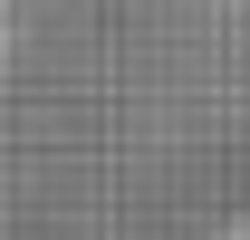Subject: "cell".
Listing matches in <instances>:
<instances>
[{
  "instance_id": "cell-1",
  "label": "cell",
  "mask_w": 250,
  "mask_h": 240,
  "mask_svg": "<svg viewBox=\"0 0 250 240\" xmlns=\"http://www.w3.org/2000/svg\"><path fill=\"white\" fill-rule=\"evenodd\" d=\"M212 240H250V211H241V221H221V231H212Z\"/></svg>"
}]
</instances>
